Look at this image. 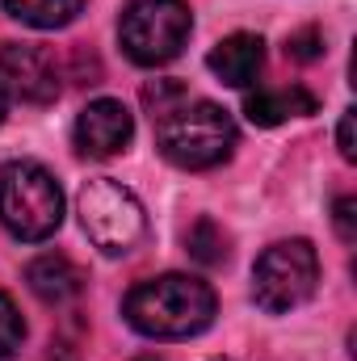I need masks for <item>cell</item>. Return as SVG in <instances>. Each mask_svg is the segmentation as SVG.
Returning a JSON list of instances; mask_svg holds the SVG:
<instances>
[{
	"mask_svg": "<svg viewBox=\"0 0 357 361\" xmlns=\"http://www.w3.org/2000/svg\"><path fill=\"white\" fill-rule=\"evenodd\" d=\"M193 34V13L185 0H126L118 17L122 51L139 68L173 63Z\"/></svg>",
	"mask_w": 357,
	"mask_h": 361,
	"instance_id": "cell-4",
	"label": "cell"
},
{
	"mask_svg": "<svg viewBox=\"0 0 357 361\" xmlns=\"http://www.w3.org/2000/svg\"><path fill=\"white\" fill-rule=\"evenodd\" d=\"M4 114H8V92H4V80H0V122H4Z\"/></svg>",
	"mask_w": 357,
	"mask_h": 361,
	"instance_id": "cell-20",
	"label": "cell"
},
{
	"mask_svg": "<svg viewBox=\"0 0 357 361\" xmlns=\"http://www.w3.org/2000/svg\"><path fill=\"white\" fill-rule=\"evenodd\" d=\"M244 114L257 126H277L286 118L315 114V97L303 89V85H290V89H257V92L244 97Z\"/></svg>",
	"mask_w": 357,
	"mask_h": 361,
	"instance_id": "cell-11",
	"label": "cell"
},
{
	"mask_svg": "<svg viewBox=\"0 0 357 361\" xmlns=\"http://www.w3.org/2000/svg\"><path fill=\"white\" fill-rule=\"evenodd\" d=\"M332 223H337V235H341L345 244H353L357 240V197H341V202H337Z\"/></svg>",
	"mask_w": 357,
	"mask_h": 361,
	"instance_id": "cell-17",
	"label": "cell"
},
{
	"mask_svg": "<svg viewBox=\"0 0 357 361\" xmlns=\"http://www.w3.org/2000/svg\"><path fill=\"white\" fill-rule=\"evenodd\" d=\"M139 361H160V357H139Z\"/></svg>",
	"mask_w": 357,
	"mask_h": 361,
	"instance_id": "cell-21",
	"label": "cell"
},
{
	"mask_svg": "<svg viewBox=\"0 0 357 361\" xmlns=\"http://www.w3.org/2000/svg\"><path fill=\"white\" fill-rule=\"evenodd\" d=\"M214 311H219L214 290L202 277H189V273H160L152 281H139L122 302L126 324L139 336H152V341L198 336L214 324Z\"/></svg>",
	"mask_w": 357,
	"mask_h": 361,
	"instance_id": "cell-1",
	"label": "cell"
},
{
	"mask_svg": "<svg viewBox=\"0 0 357 361\" xmlns=\"http://www.w3.org/2000/svg\"><path fill=\"white\" fill-rule=\"evenodd\" d=\"M85 281H89L85 269H80L72 257H63V252H42L38 261L25 265V286H30L42 302H51V307H63V302L80 298Z\"/></svg>",
	"mask_w": 357,
	"mask_h": 361,
	"instance_id": "cell-10",
	"label": "cell"
},
{
	"mask_svg": "<svg viewBox=\"0 0 357 361\" xmlns=\"http://www.w3.org/2000/svg\"><path fill=\"white\" fill-rule=\"evenodd\" d=\"M21 341H25V319L17 311V302L0 290V361H17Z\"/></svg>",
	"mask_w": 357,
	"mask_h": 361,
	"instance_id": "cell-14",
	"label": "cell"
},
{
	"mask_svg": "<svg viewBox=\"0 0 357 361\" xmlns=\"http://www.w3.org/2000/svg\"><path fill=\"white\" fill-rule=\"evenodd\" d=\"M185 248L198 265H223L227 261V235L214 219H198L185 235Z\"/></svg>",
	"mask_w": 357,
	"mask_h": 361,
	"instance_id": "cell-13",
	"label": "cell"
},
{
	"mask_svg": "<svg viewBox=\"0 0 357 361\" xmlns=\"http://www.w3.org/2000/svg\"><path fill=\"white\" fill-rule=\"evenodd\" d=\"M181 101H185V85H177V80H156V85H147V89H143V105L152 109V118L173 114Z\"/></svg>",
	"mask_w": 357,
	"mask_h": 361,
	"instance_id": "cell-15",
	"label": "cell"
},
{
	"mask_svg": "<svg viewBox=\"0 0 357 361\" xmlns=\"http://www.w3.org/2000/svg\"><path fill=\"white\" fill-rule=\"evenodd\" d=\"M337 143H341V156L357 160V143H353V109L341 114V130H337Z\"/></svg>",
	"mask_w": 357,
	"mask_h": 361,
	"instance_id": "cell-18",
	"label": "cell"
},
{
	"mask_svg": "<svg viewBox=\"0 0 357 361\" xmlns=\"http://www.w3.org/2000/svg\"><path fill=\"white\" fill-rule=\"evenodd\" d=\"M286 55H290L294 63H311V59H320V55H324V34H320L315 25L294 30V34L286 38Z\"/></svg>",
	"mask_w": 357,
	"mask_h": 361,
	"instance_id": "cell-16",
	"label": "cell"
},
{
	"mask_svg": "<svg viewBox=\"0 0 357 361\" xmlns=\"http://www.w3.org/2000/svg\"><path fill=\"white\" fill-rule=\"evenodd\" d=\"M47 361H76V357H72V353H68L63 345H51V353H47Z\"/></svg>",
	"mask_w": 357,
	"mask_h": 361,
	"instance_id": "cell-19",
	"label": "cell"
},
{
	"mask_svg": "<svg viewBox=\"0 0 357 361\" xmlns=\"http://www.w3.org/2000/svg\"><path fill=\"white\" fill-rule=\"evenodd\" d=\"M76 152L80 156H92V160H105V156H118L126 152V143L135 139V114L114 101V97H101V101H89L76 118Z\"/></svg>",
	"mask_w": 357,
	"mask_h": 361,
	"instance_id": "cell-8",
	"label": "cell"
},
{
	"mask_svg": "<svg viewBox=\"0 0 357 361\" xmlns=\"http://www.w3.org/2000/svg\"><path fill=\"white\" fill-rule=\"evenodd\" d=\"M8 17H17L21 25H34V30H63L80 17L85 0H4Z\"/></svg>",
	"mask_w": 357,
	"mask_h": 361,
	"instance_id": "cell-12",
	"label": "cell"
},
{
	"mask_svg": "<svg viewBox=\"0 0 357 361\" xmlns=\"http://www.w3.org/2000/svg\"><path fill=\"white\" fill-rule=\"evenodd\" d=\"M214 361H227V357H214Z\"/></svg>",
	"mask_w": 357,
	"mask_h": 361,
	"instance_id": "cell-22",
	"label": "cell"
},
{
	"mask_svg": "<svg viewBox=\"0 0 357 361\" xmlns=\"http://www.w3.org/2000/svg\"><path fill=\"white\" fill-rule=\"evenodd\" d=\"M320 286V257L307 240H282L265 248L253 265V298L269 315L303 307Z\"/></svg>",
	"mask_w": 357,
	"mask_h": 361,
	"instance_id": "cell-6",
	"label": "cell"
},
{
	"mask_svg": "<svg viewBox=\"0 0 357 361\" xmlns=\"http://www.w3.org/2000/svg\"><path fill=\"white\" fill-rule=\"evenodd\" d=\"M0 223L25 244H42L63 223V189L38 160L0 164Z\"/></svg>",
	"mask_w": 357,
	"mask_h": 361,
	"instance_id": "cell-3",
	"label": "cell"
},
{
	"mask_svg": "<svg viewBox=\"0 0 357 361\" xmlns=\"http://www.w3.org/2000/svg\"><path fill=\"white\" fill-rule=\"evenodd\" d=\"M206 68L214 72V80H223L227 89H248L261 68H265V42L257 34H227L210 55Z\"/></svg>",
	"mask_w": 357,
	"mask_h": 361,
	"instance_id": "cell-9",
	"label": "cell"
},
{
	"mask_svg": "<svg viewBox=\"0 0 357 361\" xmlns=\"http://www.w3.org/2000/svg\"><path fill=\"white\" fill-rule=\"evenodd\" d=\"M76 210H80L85 235H89L105 257H126L143 240V231H147L143 202L114 177L85 180L80 185V197H76Z\"/></svg>",
	"mask_w": 357,
	"mask_h": 361,
	"instance_id": "cell-5",
	"label": "cell"
},
{
	"mask_svg": "<svg viewBox=\"0 0 357 361\" xmlns=\"http://www.w3.org/2000/svg\"><path fill=\"white\" fill-rule=\"evenodd\" d=\"M0 80L8 101L25 105H51L59 97V68L42 47L30 42H4L0 47Z\"/></svg>",
	"mask_w": 357,
	"mask_h": 361,
	"instance_id": "cell-7",
	"label": "cell"
},
{
	"mask_svg": "<svg viewBox=\"0 0 357 361\" xmlns=\"http://www.w3.org/2000/svg\"><path fill=\"white\" fill-rule=\"evenodd\" d=\"M236 122L223 105L214 101H181L173 114L156 118V143L164 152V160H173L177 169L202 173L223 164L236 152Z\"/></svg>",
	"mask_w": 357,
	"mask_h": 361,
	"instance_id": "cell-2",
	"label": "cell"
}]
</instances>
